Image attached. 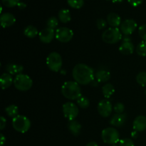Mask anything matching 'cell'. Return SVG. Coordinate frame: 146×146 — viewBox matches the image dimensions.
<instances>
[{"label":"cell","mask_w":146,"mask_h":146,"mask_svg":"<svg viewBox=\"0 0 146 146\" xmlns=\"http://www.w3.org/2000/svg\"><path fill=\"white\" fill-rule=\"evenodd\" d=\"M0 22L3 28L11 27L16 22V18L11 13H4L0 17Z\"/></svg>","instance_id":"obj_13"},{"label":"cell","mask_w":146,"mask_h":146,"mask_svg":"<svg viewBox=\"0 0 146 146\" xmlns=\"http://www.w3.org/2000/svg\"><path fill=\"white\" fill-rule=\"evenodd\" d=\"M97 109H98V113L101 116L104 117V118H107L112 113L113 107L112 104L108 100L104 99L101 100L98 103Z\"/></svg>","instance_id":"obj_10"},{"label":"cell","mask_w":146,"mask_h":146,"mask_svg":"<svg viewBox=\"0 0 146 146\" xmlns=\"http://www.w3.org/2000/svg\"><path fill=\"white\" fill-rule=\"evenodd\" d=\"M126 115L123 113H116L111 118L110 123L114 127H121L125 123L126 121Z\"/></svg>","instance_id":"obj_15"},{"label":"cell","mask_w":146,"mask_h":146,"mask_svg":"<svg viewBox=\"0 0 146 146\" xmlns=\"http://www.w3.org/2000/svg\"><path fill=\"white\" fill-rule=\"evenodd\" d=\"M123 42H124V41H131V38H130L128 36H125L123 37Z\"/></svg>","instance_id":"obj_41"},{"label":"cell","mask_w":146,"mask_h":146,"mask_svg":"<svg viewBox=\"0 0 146 146\" xmlns=\"http://www.w3.org/2000/svg\"><path fill=\"white\" fill-rule=\"evenodd\" d=\"M124 0H112L113 3H122Z\"/></svg>","instance_id":"obj_44"},{"label":"cell","mask_w":146,"mask_h":146,"mask_svg":"<svg viewBox=\"0 0 146 146\" xmlns=\"http://www.w3.org/2000/svg\"><path fill=\"white\" fill-rule=\"evenodd\" d=\"M78 106L72 102H67L63 105V113L65 118L68 121H73L78 116Z\"/></svg>","instance_id":"obj_8"},{"label":"cell","mask_w":146,"mask_h":146,"mask_svg":"<svg viewBox=\"0 0 146 146\" xmlns=\"http://www.w3.org/2000/svg\"><path fill=\"white\" fill-rule=\"evenodd\" d=\"M56 36V31L54 29H52L51 28L44 29L41 30L38 34V36H39V39L41 42L44 43V44H49L52 41L54 38Z\"/></svg>","instance_id":"obj_12"},{"label":"cell","mask_w":146,"mask_h":146,"mask_svg":"<svg viewBox=\"0 0 146 146\" xmlns=\"http://www.w3.org/2000/svg\"><path fill=\"white\" fill-rule=\"evenodd\" d=\"M107 21L103 19H98L96 21V27L98 29H103L107 26Z\"/></svg>","instance_id":"obj_35"},{"label":"cell","mask_w":146,"mask_h":146,"mask_svg":"<svg viewBox=\"0 0 146 146\" xmlns=\"http://www.w3.org/2000/svg\"><path fill=\"white\" fill-rule=\"evenodd\" d=\"M0 139H1V142H0V146L4 145V143L6 142V138L2 133L0 134Z\"/></svg>","instance_id":"obj_38"},{"label":"cell","mask_w":146,"mask_h":146,"mask_svg":"<svg viewBox=\"0 0 146 146\" xmlns=\"http://www.w3.org/2000/svg\"><path fill=\"white\" fill-rule=\"evenodd\" d=\"M136 81L142 86H146V72H140L136 76Z\"/></svg>","instance_id":"obj_29"},{"label":"cell","mask_w":146,"mask_h":146,"mask_svg":"<svg viewBox=\"0 0 146 146\" xmlns=\"http://www.w3.org/2000/svg\"><path fill=\"white\" fill-rule=\"evenodd\" d=\"M24 35L27 37H28V38H32L36 36L39 33H38V29H37L35 27H34V26L32 25H29L27 26V27L24 29Z\"/></svg>","instance_id":"obj_23"},{"label":"cell","mask_w":146,"mask_h":146,"mask_svg":"<svg viewBox=\"0 0 146 146\" xmlns=\"http://www.w3.org/2000/svg\"><path fill=\"white\" fill-rule=\"evenodd\" d=\"M145 96H146V89H145Z\"/></svg>","instance_id":"obj_46"},{"label":"cell","mask_w":146,"mask_h":146,"mask_svg":"<svg viewBox=\"0 0 146 146\" xmlns=\"http://www.w3.org/2000/svg\"><path fill=\"white\" fill-rule=\"evenodd\" d=\"M119 146H135L133 141L130 138H123L119 141Z\"/></svg>","instance_id":"obj_34"},{"label":"cell","mask_w":146,"mask_h":146,"mask_svg":"<svg viewBox=\"0 0 146 146\" xmlns=\"http://www.w3.org/2000/svg\"><path fill=\"white\" fill-rule=\"evenodd\" d=\"M115 92V88L111 84H106L102 87V93L104 97L109 98Z\"/></svg>","instance_id":"obj_24"},{"label":"cell","mask_w":146,"mask_h":146,"mask_svg":"<svg viewBox=\"0 0 146 146\" xmlns=\"http://www.w3.org/2000/svg\"><path fill=\"white\" fill-rule=\"evenodd\" d=\"M107 22L111 27L118 28L121 24V19L118 14L115 13H110L107 16Z\"/></svg>","instance_id":"obj_16"},{"label":"cell","mask_w":146,"mask_h":146,"mask_svg":"<svg viewBox=\"0 0 146 146\" xmlns=\"http://www.w3.org/2000/svg\"><path fill=\"white\" fill-rule=\"evenodd\" d=\"M136 53L140 56H146V41H142L136 48Z\"/></svg>","instance_id":"obj_26"},{"label":"cell","mask_w":146,"mask_h":146,"mask_svg":"<svg viewBox=\"0 0 146 146\" xmlns=\"http://www.w3.org/2000/svg\"><path fill=\"white\" fill-rule=\"evenodd\" d=\"M131 137H132L133 138H137L138 136V131H133V132H131Z\"/></svg>","instance_id":"obj_40"},{"label":"cell","mask_w":146,"mask_h":146,"mask_svg":"<svg viewBox=\"0 0 146 146\" xmlns=\"http://www.w3.org/2000/svg\"><path fill=\"white\" fill-rule=\"evenodd\" d=\"M134 48V45L131 41H124L120 46L119 51L124 55H130L133 53Z\"/></svg>","instance_id":"obj_18"},{"label":"cell","mask_w":146,"mask_h":146,"mask_svg":"<svg viewBox=\"0 0 146 146\" xmlns=\"http://www.w3.org/2000/svg\"><path fill=\"white\" fill-rule=\"evenodd\" d=\"M68 128L70 132L75 136L79 135L81 130V125L76 120L71 121L68 124Z\"/></svg>","instance_id":"obj_21"},{"label":"cell","mask_w":146,"mask_h":146,"mask_svg":"<svg viewBox=\"0 0 146 146\" xmlns=\"http://www.w3.org/2000/svg\"><path fill=\"white\" fill-rule=\"evenodd\" d=\"M6 123H7V121H6L5 118L4 116L0 117V129L3 130L5 128Z\"/></svg>","instance_id":"obj_37"},{"label":"cell","mask_w":146,"mask_h":146,"mask_svg":"<svg viewBox=\"0 0 146 146\" xmlns=\"http://www.w3.org/2000/svg\"><path fill=\"white\" fill-rule=\"evenodd\" d=\"M77 104L78 106L81 108H87L89 107L90 106V101L85 96H81L78 99L76 100Z\"/></svg>","instance_id":"obj_28"},{"label":"cell","mask_w":146,"mask_h":146,"mask_svg":"<svg viewBox=\"0 0 146 146\" xmlns=\"http://www.w3.org/2000/svg\"><path fill=\"white\" fill-rule=\"evenodd\" d=\"M61 93L66 98L69 100H77L81 96L80 86L76 81H66L61 87Z\"/></svg>","instance_id":"obj_2"},{"label":"cell","mask_w":146,"mask_h":146,"mask_svg":"<svg viewBox=\"0 0 146 146\" xmlns=\"http://www.w3.org/2000/svg\"><path fill=\"white\" fill-rule=\"evenodd\" d=\"M138 34L143 41H146V24H143L138 29Z\"/></svg>","instance_id":"obj_33"},{"label":"cell","mask_w":146,"mask_h":146,"mask_svg":"<svg viewBox=\"0 0 146 146\" xmlns=\"http://www.w3.org/2000/svg\"><path fill=\"white\" fill-rule=\"evenodd\" d=\"M122 32L118 28H108L102 34V39L108 44H114L122 39Z\"/></svg>","instance_id":"obj_3"},{"label":"cell","mask_w":146,"mask_h":146,"mask_svg":"<svg viewBox=\"0 0 146 146\" xmlns=\"http://www.w3.org/2000/svg\"><path fill=\"white\" fill-rule=\"evenodd\" d=\"M137 23L135 22V20L132 19H128L125 20L121 23L120 26V30L125 36H129L132 34L135 31L137 28Z\"/></svg>","instance_id":"obj_11"},{"label":"cell","mask_w":146,"mask_h":146,"mask_svg":"<svg viewBox=\"0 0 146 146\" xmlns=\"http://www.w3.org/2000/svg\"><path fill=\"white\" fill-rule=\"evenodd\" d=\"M0 83H1V87L3 90L8 88L12 83H14L12 76L9 73H4L1 76L0 78Z\"/></svg>","instance_id":"obj_20"},{"label":"cell","mask_w":146,"mask_h":146,"mask_svg":"<svg viewBox=\"0 0 146 146\" xmlns=\"http://www.w3.org/2000/svg\"><path fill=\"white\" fill-rule=\"evenodd\" d=\"M6 71L7 73L12 75H18V74H21V72L24 70L23 66L19 65V64H9L5 66Z\"/></svg>","instance_id":"obj_19"},{"label":"cell","mask_w":146,"mask_h":146,"mask_svg":"<svg viewBox=\"0 0 146 146\" xmlns=\"http://www.w3.org/2000/svg\"><path fill=\"white\" fill-rule=\"evenodd\" d=\"M5 112L7 113V115L11 118H15L18 115L19 109L18 107L16 105H10L5 108Z\"/></svg>","instance_id":"obj_25"},{"label":"cell","mask_w":146,"mask_h":146,"mask_svg":"<svg viewBox=\"0 0 146 146\" xmlns=\"http://www.w3.org/2000/svg\"><path fill=\"white\" fill-rule=\"evenodd\" d=\"M86 146H98V145L96 142L92 141V142H89L88 143H87Z\"/></svg>","instance_id":"obj_42"},{"label":"cell","mask_w":146,"mask_h":146,"mask_svg":"<svg viewBox=\"0 0 146 146\" xmlns=\"http://www.w3.org/2000/svg\"><path fill=\"white\" fill-rule=\"evenodd\" d=\"M58 24V21L56 17H51L48 20H47L46 25L48 28H51L52 29H54L57 27Z\"/></svg>","instance_id":"obj_30"},{"label":"cell","mask_w":146,"mask_h":146,"mask_svg":"<svg viewBox=\"0 0 146 146\" xmlns=\"http://www.w3.org/2000/svg\"><path fill=\"white\" fill-rule=\"evenodd\" d=\"M128 1L133 7H138L142 4L143 0H128Z\"/></svg>","instance_id":"obj_36"},{"label":"cell","mask_w":146,"mask_h":146,"mask_svg":"<svg viewBox=\"0 0 146 146\" xmlns=\"http://www.w3.org/2000/svg\"><path fill=\"white\" fill-rule=\"evenodd\" d=\"M67 3L71 8L78 9L84 4V0H67Z\"/></svg>","instance_id":"obj_27"},{"label":"cell","mask_w":146,"mask_h":146,"mask_svg":"<svg viewBox=\"0 0 146 146\" xmlns=\"http://www.w3.org/2000/svg\"><path fill=\"white\" fill-rule=\"evenodd\" d=\"M113 110L116 113H123L124 112V110H125V106H124L123 104H122V103H117V104H115V106H114Z\"/></svg>","instance_id":"obj_32"},{"label":"cell","mask_w":146,"mask_h":146,"mask_svg":"<svg viewBox=\"0 0 146 146\" xmlns=\"http://www.w3.org/2000/svg\"><path fill=\"white\" fill-rule=\"evenodd\" d=\"M101 138L105 143L114 145L120 141V135L118 131L114 128H106L101 133Z\"/></svg>","instance_id":"obj_7"},{"label":"cell","mask_w":146,"mask_h":146,"mask_svg":"<svg viewBox=\"0 0 146 146\" xmlns=\"http://www.w3.org/2000/svg\"><path fill=\"white\" fill-rule=\"evenodd\" d=\"M1 2L3 5L5 7L11 8V7H14L18 5L20 1L19 0H1Z\"/></svg>","instance_id":"obj_31"},{"label":"cell","mask_w":146,"mask_h":146,"mask_svg":"<svg viewBox=\"0 0 146 146\" xmlns=\"http://www.w3.org/2000/svg\"><path fill=\"white\" fill-rule=\"evenodd\" d=\"M133 130L138 132H142L146 129V117L144 115H138L135 118L133 123Z\"/></svg>","instance_id":"obj_14"},{"label":"cell","mask_w":146,"mask_h":146,"mask_svg":"<svg viewBox=\"0 0 146 146\" xmlns=\"http://www.w3.org/2000/svg\"><path fill=\"white\" fill-rule=\"evenodd\" d=\"M98 81H95V80H94V81L91 82V84H92L93 86H98Z\"/></svg>","instance_id":"obj_43"},{"label":"cell","mask_w":146,"mask_h":146,"mask_svg":"<svg viewBox=\"0 0 146 146\" xmlns=\"http://www.w3.org/2000/svg\"><path fill=\"white\" fill-rule=\"evenodd\" d=\"M56 38L62 43H67L74 37V32L67 27H60L56 31Z\"/></svg>","instance_id":"obj_9"},{"label":"cell","mask_w":146,"mask_h":146,"mask_svg":"<svg viewBox=\"0 0 146 146\" xmlns=\"http://www.w3.org/2000/svg\"><path fill=\"white\" fill-rule=\"evenodd\" d=\"M17 7H18V8L19 9H24L27 7V4L24 2H19L18 4V5H17Z\"/></svg>","instance_id":"obj_39"},{"label":"cell","mask_w":146,"mask_h":146,"mask_svg":"<svg viewBox=\"0 0 146 146\" xmlns=\"http://www.w3.org/2000/svg\"><path fill=\"white\" fill-rule=\"evenodd\" d=\"M58 17L60 21L64 24L69 22L71 20V13H70L69 10L66 9H62L58 11Z\"/></svg>","instance_id":"obj_22"},{"label":"cell","mask_w":146,"mask_h":146,"mask_svg":"<svg viewBox=\"0 0 146 146\" xmlns=\"http://www.w3.org/2000/svg\"><path fill=\"white\" fill-rule=\"evenodd\" d=\"M14 85L17 90L21 91H29L33 85L31 77L24 74H18L14 79Z\"/></svg>","instance_id":"obj_4"},{"label":"cell","mask_w":146,"mask_h":146,"mask_svg":"<svg viewBox=\"0 0 146 146\" xmlns=\"http://www.w3.org/2000/svg\"><path fill=\"white\" fill-rule=\"evenodd\" d=\"M72 76L76 83L81 85H88L91 84L95 78L94 69L84 64H78L74 66Z\"/></svg>","instance_id":"obj_1"},{"label":"cell","mask_w":146,"mask_h":146,"mask_svg":"<svg viewBox=\"0 0 146 146\" xmlns=\"http://www.w3.org/2000/svg\"><path fill=\"white\" fill-rule=\"evenodd\" d=\"M12 125L17 132L25 133L31 128V121L24 115H18L12 119Z\"/></svg>","instance_id":"obj_5"},{"label":"cell","mask_w":146,"mask_h":146,"mask_svg":"<svg viewBox=\"0 0 146 146\" xmlns=\"http://www.w3.org/2000/svg\"><path fill=\"white\" fill-rule=\"evenodd\" d=\"M95 78L99 83L107 82L111 78V73L104 69L98 70L95 73Z\"/></svg>","instance_id":"obj_17"},{"label":"cell","mask_w":146,"mask_h":146,"mask_svg":"<svg viewBox=\"0 0 146 146\" xmlns=\"http://www.w3.org/2000/svg\"><path fill=\"white\" fill-rule=\"evenodd\" d=\"M112 146H118V145H116V144H114V145H112Z\"/></svg>","instance_id":"obj_45"},{"label":"cell","mask_w":146,"mask_h":146,"mask_svg":"<svg viewBox=\"0 0 146 146\" xmlns=\"http://www.w3.org/2000/svg\"><path fill=\"white\" fill-rule=\"evenodd\" d=\"M63 61L61 55L57 52H51L46 58V65L51 71L58 72L61 69Z\"/></svg>","instance_id":"obj_6"}]
</instances>
